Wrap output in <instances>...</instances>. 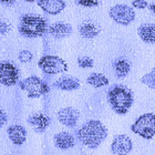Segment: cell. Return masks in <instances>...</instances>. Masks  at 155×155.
Returning <instances> with one entry per match:
<instances>
[{
    "instance_id": "5",
    "label": "cell",
    "mask_w": 155,
    "mask_h": 155,
    "mask_svg": "<svg viewBox=\"0 0 155 155\" xmlns=\"http://www.w3.org/2000/svg\"><path fill=\"white\" fill-rule=\"evenodd\" d=\"M131 131L145 140L153 139L155 135V114L145 113L139 116L131 126Z\"/></svg>"
},
{
    "instance_id": "6",
    "label": "cell",
    "mask_w": 155,
    "mask_h": 155,
    "mask_svg": "<svg viewBox=\"0 0 155 155\" xmlns=\"http://www.w3.org/2000/svg\"><path fill=\"white\" fill-rule=\"evenodd\" d=\"M38 67L45 74H59L68 71V64L62 58L58 55L47 54L40 58Z\"/></svg>"
},
{
    "instance_id": "7",
    "label": "cell",
    "mask_w": 155,
    "mask_h": 155,
    "mask_svg": "<svg viewBox=\"0 0 155 155\" xmlns=\"http://www.w3.org/2000/svg\"><path fill=\"white\" fill-rule=\"evenodd\" d=\"M109 16L117 25L129 26L135 19V11L132 7L124 3H119L109 10Z\"/></svg>"
},
{
    "instance_id": "23",
    "label": "cell",
    "mask_w": 155,
    "mask_h": 155,
    "mask_svg": "<svg viewBox=\"0 0 155 155\" xmlns=\"http://www.w3.org/2000/svg\"><path fill=\"white\" fill-rule=\"evenodd\" d=\"M18 58H19L20 62L27 63V62H30L31 60H32L33 55H32V53H31L30 51H28V50H22V51H20Z\"/></svg>"
},
{
    "instance_id": "22",
    "label": "cell",
    "mask_w": 155,
    "mask_h": 155,
    "mask_svg": "<svg viewBox=\"0 0 155 155\" xmlns=\"http://www.w3.org/2000/svg\"><path fill=\"white\" fill-rule=\"evenodd\" d=\"M78 62V65L82 69H90V68H93V64H94V61L93 59L90 58V57H87V55H83V57H79L77 60Z\"/></svg>"
},
{
    "instance_id": "1",
    "label": "cell",
    "mask_w": 155,
    "mask_h": 155,
    "mask_svg": "<svg viewBox=\"0 0 155 155\" xmlns=\"http://www.w3.org/2000/svg\"><path fill=\"white\" fill-rule=\"evenodd\" d=\"M107 131L104 124L99 120H90L81 126L78 131L80 142L89 149H97L107 139Z\"/></svg>"
},
{
    "instance_id": "17",
    "label": "cell",
    "mask_w": 155,
    "mask_h": 155,
    "mask_svg": "<svg viewBox=\"0 0 155 155\" xmlns=\"http://www.w3.org/2000/svg\"><path fill=\"white\" fill-rule=\"evenodd\" d=\"M54 87L62 91H74L80 87V81L73 77H62L54 82Z\"/></svg>"
},
{
    "instance_id": "12",
    "label": "cell",
    "mask_w": 155,
    "mask_h": 155,
    "mask_svg": "<svg viewBox=\"0 0 155 155\" xmlns=\"http://www.w3.org/2000/svg\"><path fill=\"white\" fill-rule=\"evenodd\" d=\"M28 123L38 133H43L50 125V117L43 113H35L29 116Z\"/></svg>"
},
{
    "instance_id": "9",
    "label": "cell",
    "mask_w": 155,
    "mask_h": 155,
    "mask_svg": "<svg viewBox=\"0 0 155 155\" xmlns=\"http://www.w3.org/2000/svg\"><path fill=\"white\" fill-rule=\"evenodd\" d=\"M59 122L67 127H74L80 119V112L72 107H62L57 113Z\"/></svg>"
},
{
    "instance_id": "19",
    "label": "cell",
    "mask_w": 155,
    "mask_h": 155,
    "mask_svg": "<svg viewBox=\"0 0 155 155\" xmlns=\"http://www.w3.org/2000/svg\"><path fill=\"white\" fill-rule=\"evenodd\" d=\"M114 72L117 79H124L131 71V64L126 59H117L113 64Z\"/></svg>"
},
{
    "instance_id": "8",
    "label": "cell",
    "mask_w": 155,
    "mask_h": 155,
    "mask_svg": "<svg viewBox=\"0 0 155 155\" xmlns=\"http://www.w3.org/2000/svg\"><path fill=\"white\" fill-rule=\"evenodd\" d=\"M19 69L9 61L0 62V83L6 87H12L18 83Z\"/></svg>"
},
{
    "instance_id": "20",
    "label": "cell",
    "mask_w": 155,
    "mask_h": 155,
    "mask_svg": "<svg viewBox=\"0 0 155 155\" xmlns=\"http://www.w3.org/2000/svg\"><path fill=\"white\" fill-rule=\"evenodd\" d=\"M87 82L90 84L91 87H105L109 84V79L104 74L102 73H97V72H94V73H91L87 79Z\"/></svg>"
},
{
    "instance_id": "15",
    "label": "cell",
    "mask_w": 155,
    "mask_h": 155,
    "mask_svg": "<svg viewBox=\"0 0 155 155\" xmlns=\"http://www.w3.org/2000/svg\"><path fill=\"white\" fill-rule=\"evenodd\" d=\"M48 32L55 39H63L72 33V27L69 23L55 22L49 27Z\"/></svg>"
},
{
    "instance_id": "21",
    "label": "cell",
    "mask_w": 155,
    "mask_h": 155,
    "mask_svg": "<svg viewBox=\"0 0 155 155\" xmlns=\"http://www.w3.org/2000/svg\"><path fill=\"white\" fill-rule=\"evenodd\" d=\"M141 82L143 84H145L146 87L155 90V68H153L149 73L144 74L141 78Z\"/></svg>"
},
{
    "instance_id": "3",
    "label": "cell",
    "mask_w": 155,
    "mask_h": 155,
    "mask_svg": "<svg viewBox=\"0 0 155 155\" xmlns=\"http://www.w3.org/2000/svg\"><path fill=\"white\" fill-rule=\"evenodd\" d=\"M48 22L45 18L36 15H23L20 20L19 32L26 38L42 37L48 31Z\"/></svg>"
},
{
    "instance_id": "27",
    "label": "cell",
    "mask_w": 155,
    "mask_h": 155,
    "mask_svg": "<svg viewBox=\"0 0 155 155\" xmlns=\"http://www.w3.org/2000/svg\"><path fill=\"white\" fill-rule=\"evenodd\" d=\"M7 120H8V117H7V113L5 112V110H3L2 107H0V129H1V127H2V126L7 123Z\"/></svg>"
},
{
    "instance_id": "25",
    "label": "cell",
    "mask_w": 155,
    "mask_h": 155,
    "mask_svg": "<svg viewBox=\"0 0 155 155\" xmlns=\"http://www.w3.org/2000/svg\"><path fill=\"white\" fill-rule=\"evenodd\" d=\"M132 6L135 8V9H145L146 7H149V3L146 0H133L132 1Z\"/></svg>"
},
{
    "instance_id": "14",
    "label": "cell",
    "mask_w": 155,
    "mask_h": 155,
    "mask_svg": "<svg viewBox=\"0 0 155 155\" xmlns=\"http://www.w3.org/2000/svg\"><path fill=\"white\" fill-rule=\"evenodd\" d=\"M140 39L145 43L155 45V23L144 22L137 28Z\"/></svg>"
},
{
    "instance_id": "24",
    "label": "cell",
    "mask_w": 155,
    "mask_h": 155,
    "mask_svg": "<svg viewBox=\"0 0 155 155\" xmlns=\"http://www.w3.org/2000/svg\"><path fill=\"white\" fill-rule=\"evenodd\" d=\"M77 3L85 8H93V7L99 6L97 0H77Z\"/></svg>"
},
{
    "instance_id": "18",
    "label": "cell",
    "mask_w": 155,
    "mask_h": 155,
    "mask_svg": "<svg viewBox=\"0 0 155 155\" xmlns=\"http://www.w3.org/2000/svg\"><path fill=\"white\" fill-rule=\"evenodd\" d=\"M79 32L83 38L85 39H93L97 36H99V33L101 32L100 27L95 25L94 22L91 21H85V22L81 23L79 27Z\"/></svg>"
},
{
    "instance_id": "16",
    "label": "cell",
    "mask_w": 155,
    "mask_h": 155,
    "mask_svg": "<svg viewBox=\"0 0 155 155\" xmlns=\"http://www.w3.org/2000/svg\"><path fill=\"white\" fill-rule=\"evenodd\" d=\"M54 145L60 150L72 149L75 144L74 136L68 132H60L54 135Z\"/></svg>"
},
{
    "instance_id": "2",
    "label": "cell",
    "mask_w": 155,
    "mask_h": 155,
    "mask_svg": "<svg viewBox=\"0 0 155 155\" xmlns=\"http://www.w3.org/2000/svg\"><path fill=\"white\" fill-rule=\"evenodd\" d=\"M107 102L116 114H126L134 102L133 92L126 85L114 84L107 91Z\"/></svg>"
},
{
    "instance_id": "29",
    "label": "cell",
    "mask_w": 155,
    "mask_h": 155,
    "mask_svg": "<svg viewBox=\"0 0 155 155\" xmlns=\"http://www.w3.org/2000/svg\"><path fill=\"white\" fill-rule=\"evenodd\" d=\"M149 8H150V10H151V12L155 16V3H151V5H149Z\"/></svg>"
},
{
    "instance_id": "26",
    "label": "cell",
    "mask_w": 155,
    "mask_h": 155,
    "mask_svg": "<svg viewBox=\"0 0 155 155\" xmlns=\"http://www.w3.org/2000/svg\"><path fill=\"white\" fill-rule=\"evenodd\" d=\"M8 31H9V25L2 19H0V35H6Z\"/></svg>"
},
{
    "instance_id": "30",
    "label": "cell",
    "mask_w": 155,
    "mask_h": 155,
    "mask_svg": "<svg viewBox=\"0 0 155 155\" xmlns=\"http://www.w3.org/2000/svg\"><path fill=\"white\" fill-rule=\"evenodd\" d=\"M23 1H26V2H35V1H37V0H23Z\"/></svg>"
},
{
    "instance_id": "13",
    "label": "cell",
    "mask_w": 155,
    "mask_h": 155,
    "mask_svg": "<svg viewBox=\"0 0 155 155\" xmlns=\"http://www.w3.org/2000/svg\"><path fill=\"white\" fill-rule=\"evenodd\" d=\"M8 136H9L10 141L15 144V145H22L27 140V131L22 125L19 124H15V125H10L7 130Z\"/></svg>"
},
{
    "instance_id": "28",
    "label": "cell",
    "mask_w": 155,
    "mask_h": 155,
    "mask_svg": "<svg viewBox=\"0 0 155 155\" xmlns=\"http://www.w3.org/2000/svg\"><path fill=\"white\" fill-rule=\"evenodd\" d=\"M0 3L5 6H12L16 3V0H0Z\"/></svg>"
},
{
    "instance_id": "4",
    "label": "cell",
    "mask_w": 155,
    "mask_h": 155,
    "mask_svg": "<svg viewBox=\"0 0 155 155\" xmlns=\"http://www.w3.org/2000/svg\"><path fill=\"white\" fill-rule=\"evenodd\" d=\"M19 85L21 90L26 91L27 95L30 99H37L50 92V87L48 83L36 75H31L20 81Z\"/></svg>"
},
{
    "instance_id": "11",
    "label": "cell",
    "mask_w": 155,
    "mask_h": 155,
    "mask_svg": "<svg viewBox=\"0 0 155 155\" xmlns=\"http://www.w3.org/2000/svg\"><path fill=\"white\" fill-rule=\"evenodd\" d=\"M37 3L45 12L52 16L59 15L65 8V2L63 0H37Z\"/></svg>"
},
{
    "instance_id": "10",
    "label": "cell",
    "mask_w": 155,
    "mask_h": 155,
    "mask_svg": "<svg viewBox=\"0 0 155 155\" xmlns=\"http://www.w3.org/2000/svg\"><path fill=\"white\" fill-rule=\"evenodd\" d=\"M133 149L132 140L125 134H119L114 136L111 144V151L115 155H127Z\"/></svg>"
}]
</instances>
